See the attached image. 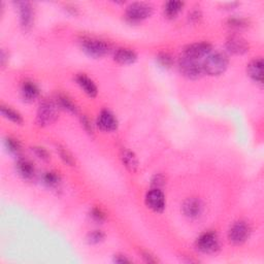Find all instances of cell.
<instances>
[{
  "label": "cell",
  "instance_id": "30bf717a",
  "mask_svg": "<svg viewBox=\"0 0 264 264\" xmlns=\"http://www.w3.org/2000/svg\"><path fill=\"white\" fill-rule=\"evenodd\" d=\"M226 49L227 51L233 55H245L246 53L249 52L250 46L248 42L244 39V37L237 35V34H232L230 35L225 44Z\"/></svg>",
  "mask_w": 264,
  "mask_h": 264
},
{
  "label": "cell",
  "instance_id": "7c38bea8",
  "mask_svg": "<svg viewBox=\"0 0 264 264\" xmlns=\"http://www.w3.org/2000/svg\"><path fill=\"white\" fill-rule=\"evenodd\" d=\"M96 124L100 130L106 132L115 131L118 128L117 118L112 112H110L107 109H104L99 112Z\"/></svg>",
  "mask_w": 264,
  "mask_h": 264
},
{
  "label": "cell",
  "instance_id": "277c9868",
  "mask_svg": "<svg viewBox=\"0 0 264 264\" xmlns=\"http://www.w3.org/2000/svg\"><path fill=\"white\" fill-rule=\"evenodd\" d=\"M153 14V6L147 2H133L129 4L125 11L126 19L131 23L142 22Z\"/></svg>",
  "mask_w": 264,
  "mask_h": 264
},
{
  "label": "cell",
  "instance_id": "5b68a950",
  "mask_svg": "<svg viewBox=\"0 0 264 264\" xmlns=\"http://www.w3.org/2000/svg\"><path fill=\"white\" fill-rule=\"evenodd\" d=\"M83 51L92 58H102L109 52V46L105 41L86 37L81 42Z\"/></svg>",
  "mask_w": 264,
  "mask_h": 264
},
{
  "label": "cell",
  "instance_id": "e0dca14e",
  "mask_svg": "<svg viewBox=\"0 0 264 264\" xmlns=\"http://www.w3.org/2000/svg\"><path fill=\"white\" fill-rule=\"evenodd\" d=\"M136 59H137L136 53L130 49H125V48L118 49L114 56V60L121 65L133 64Z\"/></svg>",
  "mask_w": 264,
  "mask_h": 264
},
{
  "label": "cell",
  "instance_id": "836d02e7",
  "mask_svg": "<svg viewBox=\"0 0 264 264\" xmlns=\"http://www.w3.org/2000/svg\"><path fill=\"white\" fill-rule=\"evenodd\" d=\"M142 255H143V258L145 259V261L148 262V263H156V262H158V260L153 255H151L148 252H144Z\"/></svg>",
  "mask_w": 264,
  "mask_h": 264
},
{
  "label": "cell",
  "instance_id": "9a60e30c",
  "mask_svg": "<svg viewBox=\"0 0 264 264\" xmlns=\"http://www.w3.org/2000/svg\"><path fill=\"white\" fill-rule=\"evenodd\" d=\"M21 95L26 103H33L40 96V88L31 81H25L21 87Z\"/></svg>",
  "mask_w": 264,
  "mask_h": 264
},
{
  "label": "cell",
  "instance_id": "f1b7e54d",
  "mask_svg": "<svg viewBox=\"0 0 264 264\" xmlns=\"http://www.w3.org/2000/svg\"><path fill=\"white\" fill-rule=\"evenodd\" d=\"M91 218L95 222L102 223V222H104L106 219V213H105V211L103 210H100L98 208H94L91 211Z\"/></svg>",
  "mask_w": 264,
  "mask_h": 264
},
{
  "label": "cell",
  "instance_id": "2e32d148",
  "mask_svg": "<svg viewBox=\"0 0 264 264\" xmlns=\"http://www.w3.org/2000/svg\"><path fill=\"white\" fill-rule=\"evenodd\" d=\"M75 82L81 87V89L90 97H95L98 93L95 83L84 73H79L75 77Z\"/></svg>",
  "mask_w": 264,
  "mask_h": 264
},
{
  "label": "cell",
  "instance_id": "4316f807",
  "mask_svg": "<svg viewBox=\"0 0 264 264\" xmlns=\"http://www.w3.org/2000/svg\"><path fill=\"white\" fill-rule=\"evenodd\" d=\"M105 233L100 230H94L91 233L88 234L87 241L91 245H97L99 243H102L105 240Z\"/></svg>",
  "mask_w": 264,
  "mask_h": 264
},
{
  "label": "cell",
  "instance_id": "cb8c5ba5",
  "mask_svg": "<svg viewBox=\"0 0 264 264\" xmlns=\"http://www.w3.org/2000/svg\"><path fill=\"white\" fill-rule=\"evenodd\" d=\"M43 181H44L45 185H47L48 187L53 188V187H57L58 184L60 183V177H59V174H57V172L48 171L44 174Z\"/></svg>",
  "mask_w": 264,
  "mask_h": 264
},
{
  "label": "cell",
  "instance_id": "6da1fadb",
  "mask_svg": "<svg viewBox=\"0 0 264 264\" xmlns=\"http://www.w3.org/2000/svg\"><path fill=\"white\" fill-rule=\"evenodd\" d=\"M228 64L229 60L227 56L221 52H216L207 56V58L203 62V69L207 74L215 77V75L224 73L226 69H227Z\"/></svg>",
  "mask_w": 264,
  "mask_h": 264
},
{
  "label": "cell",
  "instance_id": "52a82bcc",
  "mask_svg": "<svg viewBox=\"0 0 264 264\" xmlns=\"http://www.w3.org/2000/svg\"><path fill=\"white\" fill-rule=\"evenodd\" d=\"M219 237L217 233L208 231L201 234L196 240V248L205 254L215 253L219 249Z\"/></svg>",
  "mask_w": 264,
  "mask_h": 264
},
{
  "label": "cell",
  "instance_id": "4dcf8cb0",
  "mask_svg": "<svg viewBox=\"0 0 264 264\" xmlns=\"http://www.w3.org/2000/svg\"><path fill=\"white\" fill-rule=\"evenodd\" d=\"M164 184H165V179L162 174H156L152 180L153 188H158V189H160V188Z\"/></svg>",
  "mask_w": 264,
  "mask_h": 264
},
{
  "label": "cell",
  "instance_id": "603a6c76",
  "mask_svg": "<svg viewBox=\"0 0 264 264\" xmlns=\"http://www.w3.org/2000/svg\"><path fill=\"white\" fill-rule=\"evenodd\" d=\"M227 26L234 30H243L249 26V22L244 18L232 17L227 20Z\"/></svg>",
  "mask_w": 264,
  "mask_h": 264
},
{
  "label": "cell",
  "instance_id": "ba28073f",
  "mask_svg": "<svg viewBox=\"0 0 264 264\" xmlns=\"http://www.w3.org/2000/svg\"><path fill=\"white\" fill-rule=\"evenodd\" d=\"M20 16V25L24 31H29L34 22V9L28 1H21L17 3Z\"/></svg>",
  "mask_w": 264,
  "mask_h": 264
},
{
  "label": "cell",
  "instance_id": "8992f818",
  "mask_svg": "<svg viewBox=\"0 0 264 264\" xmlns=\"http://www.w3.org/2000/svg\"><path fill=\"white\" fill-rule=\"evenodd\" d=\"M251 234L250 225L245 221H237L233 223L228 231V238L233 245H243L248 241Z\"/></svg>",
  "mask_w": 264,
  "mask_h": 264
},
{
  "label": "cell",
  "instance_id": "d6a6232c",
  "mask_svg": "<svg viewBox=\"0 0 264 264\" xmlns=\"http://www.w3.org/2000/svg\"><path fill=\"white\" fill-rule=\"evenodd\" d=\"M201 18H203V15H201L200 10H193L191 14L189 15V19L193 24H197L200 22Z\"/></svg>",
  "mask_w": 264,
  "mask_h": 264
},
{
  "label": "cell",
  "instance_id": "ac0fdd59",
  "mask_svg": "<svg viewBox=\"0 0 264 264\" xmlns=\"http://www.w3.org/2000/svg\"><path fill=\"white\" fill-rule=\"evenodd\" d=\"M17 170L24 180H32L35 175V167L33 163L28 159H19Z\"/></svg>",
  "mask_w": 264,
  "mask_h": 264
},
{
  "label": "cell",
  "instance_id": "1f68e13d",
  "mask_svg": "<svg viewBox=\"0 0 264 264\" xmlns=\"http://www.w3.org/2000/svg\"><path fill=\"white\" fill-rule=\"evenodd\" d=\"M81 121H82V125H83V127L85 128V130L88 133H93V127H92V124H91V121L89 120V118L86 117V116H83L81 118Z\"/></svg>",
  "mask_w": 264,
  "mask_h": 264
},
{
  "label": "cell",
  "instance_id": "7402d4cb",
  "mask_svg": "<svg viewBox=\"0 0 264 264\" xmlns=\"http://www.w3.org/2000/svg\"><path fill=\"white\" fill-rule=\"evenodd\" d=\"M57 104L60 107L68 110L71 114H78V107L73 104L72 100L65 95H60L57 98Z\"/></svg>",
  "mask_w": 264,
  "mask_h": 264
},
{
  "label": "cell",
  "instance_id": "8d00e7d4",
  "mask_svg": "<svg viewBox=\"0 0 264 264\" xmlns=\"http://www.w3.org/2000/svg\"><path fill=\"white\" fill-rule=\"evenodd\" d=\"M66 10H67V11H69L71 15H75V14H77V8L73 7V6H67Z\"/></svg>",
  "mask_w": 264,
  "mask_h": 264
},
{
  "label": "cell",
  "instance_id": "d6986e66",
  "mask_svg": "<svg viewBox=\"0 0 264 264\" xmlns=\"http://www.w3.org/2000/svg\"><path fill=\"white\" fill-rule=\"evenodd\" d=\"M121 160L123 165L130 172H136L138 169V160L130 150L123 149L121 152Z\"/></svg>",
  "mask_w": 264,
  "mask_h": 264
},
{
  "label": "cell",
  "instance_id": "7a4b0ae2",
  "mask_svg": "<svg viewBox=\"0 0 264 264\" xmlns=\"http://www.w3.org/2000/svg\"><path fill=\"white\" fill-rule=\"evenodd\" d=\"M59 114V106L58 104L52 102V100H44L40 105L36 114V123L40 126H48V125L54 123Z\"/></svg>",
  "mask_w": 264,
  "mask_h": 264
},
{
  "label": "cell",
  "instance_id": "9c48e42d",
  "mask_svg": "<svg viewBox=\"0 0 264 264\" xmlns=\"http://www.w3.org/2000/svg\"><path fill=\"white\" fill-rule=\"evenodd\" d=\"M146 205L156 212H161L165 209V196L158 188L151 189L146 195Z\"/></svg>",
  "mask_w": 264,
  "mask_h": 264
},
{
  "label": "cell",
  "instance_id": "83f0119b",
  "mask_svg": "<svg viewBox=\"0 0 264 264\" xmlns=\"http://www.w3.org/2000/svg\"><path fill=\"white\" fill-rule=\"evenodd\" d=\"M157 61L158 63L164 68H169L173 64V59L172 57L165 52H162L157 56Z\"/></svg>",
  "mask_w": 264,
  "mask_h": 264
},
{
  "label": "cell",
  "instance_id": "4fadbf2b",
  "mask_svg": "<svg viewBox=\"0 0 264 264\" xmlns=\"http://www.w3.org/2000/svg\"><path fill=\"white\" fill-rule=\"evenodd\" d=\"M184 215L190 219H196L201 216L204 211V204L199 198L191 197L188 198L183 205Z\"/></svg>",
  "mask_w": 264,
  "mask_h": 264
},
{
  "label": "cell",
  "instance_id": "44dd1931",
  "mask_svg": "<svg viewBox=\"0 0 264 264\" xmlns=\"http://www.w3.org/2000/svg\"><path fill=\"white\" fill-rule=\"evenodd\" d=\"M0 110H1V114H2V116L5 119L11 121L12 123L20 125L24 121L23 117H22V115L20 114V112L17 111L16 109H14V108L9 107V106H6L2 105L1 106H0Z\"/></svg>",
  "mask_w": 264,
  "mask_h": 264
},
{
  "label": "cell",
  "instance_id": "f546056e",
  "mask_svg": "<svg viewBox=\"0 0 264 264\" xmlns=\"http://www.w3.org/2000/svg\"><path fill=\"white\" fill-rule=\"evenodd\" d=\"M32 151H33V153L40 159H42L43 161H49L50 160V154L45 148L34 147V148H32Z\"/></svg>",
  "mask_w": 264,
  "mask_h": 264
},
{
  "label": "cell",
  "instance_id": "8fae6325",
  "mask_svg": "<svg viewBox=\"0 0 264 264\" xmlns=\"http://www.w3.org/2000/svg\"><path fill=\"white\" fill-rule=\"evenodd\" d=\"M211 46L209 43L203 42V43H194L189 46H187L184 49L183 56L193 58L200 60L203 57H207L211 52Z\"/></svg>",
  "mask_w": 264,
  "mask_h": 264
},
{
  "label": "cell",
  "instance_id": "3957f363",
  "mask_svg": "<svg viewBox=\"0 0 264 264\" xmlns=\"http://www.w3.org/2000/svg\"><path fill=\"white\" fill-rule=\"evenodd\" d=\"M179 69L184 77L190 80L199 79L204 73L203 62L183 55L179 60Z\"/></svg>",
  "mask_w": 264,
  "mask_h": 264
},
{
  "label": "cell",
  "instance_id": "d590c367",
  "mask_svg": "<svg viewBox=\"0 0 264 264\" xmlns=\"http://www.w3.org/2000/svg\"><path fill=\"white\" fill-rule=\"evenodd\" d=\"M6 61H7V55H6V53L4 52V50H2V51H1V55H0V62H1L2 67H4V65H5V63H6Z\"/></svg>",
  "mask_w": 264,
  "mask_h": 264
},
{
  "label": "cell",
  "instance_id": "d4e9b609",
  "mask_svg": "<svg viewBox=\"0 0 264 264\" xmlns=\"http://www.w3.org/2000/svg\"><path fill=\"white\" fill-rule=\"evenodd\" d=\"M57 152L59 153L61 159L63 160L64 163H66L67 165H70V166H73L75 164V161H74V158L72 157V155L68 152V151L63 148V147H61L60 145L57 146Z\"/></svg>",
  "mask_w": 264,
  "mask_h": 264
},
{
  "label": "cell",
  "instance_id": "5bb4252c",
  "mask_svg": "<svg viewBox=\"0 0 264 264\" xmlns=\"http://www.w3.org/2000/svg\"><path fill=\"white\" fill-rule=\"evenodd\" d=\"M247 72L249 77L252 79L255 83L262 84L263 83V60L262 58H256L252 60L248 64Z\"/></svg>",
  "mask_w": 264,
  "mask_h": 264
},
{
  "label": "cell",
  "instance_id": "e575fe53",
  "mask_svg": "<svg viewBox=\"0 0 264 264\" xmlns=\"http://www.w3.org/2000/svg\"><path fill=\"white\" fill-rule=\"evenodd\" d=\"M115 262H117V263H128V262H130V260L127 257H125L124 255H117L115 257Z\"/></svg>",
  "mask_w": 264,
  "mask_h": 264
},
{
  "label": "cell",
  "instance_id": "ffe728a7",
  "mask_svg": "<svg viewBox=\"0 0 264 264\" xmlns=\"http://www.w3.org/2000/svg\"><path fill=\"white\" fill-rule=\"evenodd\" d=\"M185 3L182 1H167L164 6H163V11H164V16L169 19L173 20L179 16L180 12L182 11Z\"/></svg>",
  "mask_w": 264,
  "mask_h": 264
},
{
  "label": "cell",
  "instance_id": "484cf974",
  "mask_svg": "<svg viewBox=\"0 0 264 264\" xmlns=\"http://www.w3.org/2000/svg\"><path fill=\"white\" fill-rule=\"evenodd\" d=\"M5 146L11 154L19 155V153L21 152V145L15 138L7 137L5 140Z\"/></svg>",
  "mask_w": 264,
  "mask_h": 264
}]
</instances>
